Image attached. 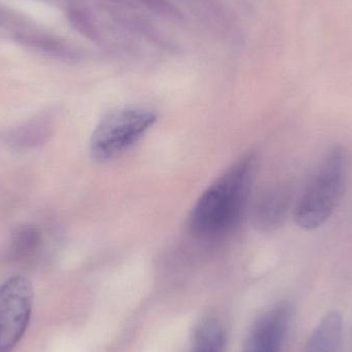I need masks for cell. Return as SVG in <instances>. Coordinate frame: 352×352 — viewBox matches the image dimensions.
Returning <instances> with one entry per match:
<instances>
[{
    "mask_svg": "<svg viewBox=\"0 0 352 352\" xmlns=\"http://www.w3.org/2000/svg\"><path fill=\"white\" fill-rule=\"evenodd\" d=\"M258 169L254 154L244 156L206 188L192 208L190 228L203 238L225 235L239 223Z\"/></svg>",
    "mask_w": 352,
    "mask_h": 352,
    "instance_id": "cell-1",
    "label": "cell"
},
{
    "mask_svg": "<svg viewBox=\"0 0 352 352\" xmlns=\"http://www.w3.org/2000/svg\"><path fill=\"white\" fill-rule=\"evenodd\" d=\"M347 161L341 146L331 148L294 209L296 223L314 231L329 221L338 206L346 182Z\"/></svg>",
    "mask_w": 352,
    "mask_h": 352,
    "instance_id": "cell-2",
    "label": "cell"
},
{
    "mask_svg": "<svg viewBox=\"0 0 352 352\" xmlns=\"http://www.w3.org/2000/svg\"><path fill=\"white\" fill-rule=\"evenodd\" d=\"M157 115L152 109L123 107L107 113L91 138L90 150L97 161H111L127 152L154 126Z\"/></svg>",
    "mask_w": 352,
    "mask_h": 352,
    "instance_id": "cell-3",
    "label": "cell"
},
{
    "mask_svg": "<svg viewBox=\"0 0 352 352\" xmlns=\"http://www.w3.org/2000/svg\"><path fill=\"white\" fill-rule=\"evenodd\" d=\"M33 305L32 285L14 275L0 287V352H10L26 332Z\"/></svg>",
    "mask_w": 352,
    "mask_h": 352,
    "instance_id": "cell-4",
    "label": "cell"
},
{
    "mask_svg": "<svg viewBox=\"0 0 352 352\" xmlns=\"http://www.w3.org/2000/svg\"><path fill=\"white\" fill-rule=\"evenodd\" d=\"M289 303L273 306L258 318L250 330L242 352H279L291 324Z\"/></svg>",
    "mask_w": 352,
    "mask_h": 352,
    "instance_id": "cell-5",
    "label": "cell"
},
{
    "mask_svg": "<svg viewBox=\"0 0 352 352\" xmlns=\"http://www.w3.org/2000/svg\"><path fill=\"white\" fill-rule=\"evenodd\" d=\"M293 192L285 186L266 190L256 202L254 221L263 231H272L280 227L291 210Z\"/></svg>",
    "mask_w": 352,
    "mask_h": 352,
    "instance_id": "cell-6",
    "label": "cell"
},
{
    "mask_svg": "<svg viewBox=\"0 0 352 352\" xmlns=\"http://www.w3.org/2000/svg\"><path fill=\"white\" fill-rule=\"evenodd\" d=\"M342 333V318L331 311L320 320L310 337L306 352H338Z\"/></svg>",
    "mask_w": 352,
    "mask_h": 352,
    "instance_id": "cell-7",
    "label": "cell"
},
{
    "mask_svg": "<svg viewBox=\"0 0 352 352\" xmlns=\"http://www.w3.org/2000/svg\"><path fill=\"white\" fill-rule=\"evenodd\" d=\"M225 342L223 326L215 318H207L202 320L195 331L192 351L223 352Z\"/></svg>",
    "mask_w": 352,
    "mask_h": 352,
    "instance_id": "cell-8",
    "label": "cell"
},
{
    "mask_svg": "<svg viewBox=\"0 0 352 352\" xmlns=\"http://www.w3.org/2000/svg\"><path fill=\"white\" fill-rule=\"evenodd\" d=\"M41 245V234L36 228L23 226L16 230L10 240V252L18 260H26L38 252Z\"/></svg>",
    "mask_w": 352,
    "mask_h": 352,
    "instance_id": "cell-9",
    "label": "cell"
},
{
    "mask_svg": "<svg viewBox=\"0 0 352 352\" xmlns=\"http://www.w3.org/2000/svg\"><path fill=\"white\" fill-rule=\"evenodd\" d=\"M16 39L27 47H33V49L38 50V51L50 54V55L58 56V57H68L72 55L69 49L66 47L63 43H59L56 39L45 36V35L22 33L16 36Z\"/></svg>",
    "mask_w": 352,
    "mask_h": 352,
    "instance_id": "cell-10",
    "label": "cell"
},
{
    "mask_svg": "<svg viewBox=\"0 0 352 352\" xmlns=\"http://www.w3.org/2000/svg\"><path fill=\"white\" fill-rule=\"evenodd\" d=\"M69 19L72 21V25L80 33H84L88 37H94L92 26H91L88 19L82 12H80V10H72L69 14Z\"/></svg>",
    "mask_w": 352,
    "mask_h": 352,
    "instance_id": "cell-11",
    "label": "cell"
},
{
    "mask_svg": "<svg viewBox=\"0 0 352 352\" xmlns=\"http://www.w3.org/2000/svg\"><path fill=\"white\" fill-rule=\"evenodd\" d=\"M192 352H204V351H192Z\"/></svg>",
    "mask_w": 352,
    "mask_h": 352,
    "instance_id": "cell-12",
    "label": "cell"
}]
</instances>
